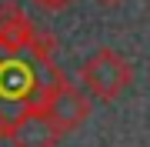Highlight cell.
<instances>
[{
    "label": "cell",
    "instance_id": "6da1fadb",
    "mask_svg": "<svg viewBox=\"0 0 150 147\" xmlns=\"http://www.w3.org/2000/svg\"><path fill=\"white\" fill-rule=\"evenodd\" d=\"M80 84L90 100H117L123 90L134 84V67L130 60L110 47L93 50L80 67Z\"/></svg>",
    "mask_w": 150,
    "mask_h": 147
},
{
    "label": "cell",
    "instance_id": "7a4b0ae2",
    "mask_svg": "<svg viewBox=\"0 0 150 147\" xmlns=\"http://www.w3.org/2000/svg\"><path fill=\"white\" fill-rule=\"evenodd\" d=\"M7 141L13 147H57L60 131L54 120L43 114V107H23L10 124H7Z\"/></svg>",
    "mask_w": 150,
    "mask_h": 147
},
{
    "label": "cell",
    "instance_id": "3957f363",
    "mask_svg": "<svg viewBox=\"0 0 150 147\" xmlns=\"http://www.w3.org/2000/svg\"><path fill=\"white\" fill-rule=\"evenodd\" d=\"M43 114L54 120V127L60 134H70V131H77V127L90 117V97H87L83 90H77V87L60 84V87L43 100Z\"/></svg>",
    "mask_w": 150,
    "mask_h": 147
},
{
    "label": "cell",
    "instance_id": "277c9868",
    "mask_svg": "<svg viewBox=\"0 0 150 147\" xmlns=\"http://www.w3.org/2000/svg\"><path fill=\"white\" fill-rule=\"evenodd\" d=\"M33 23L27 20V13L20 10L17 4H4L0 7V50L4 54H23L30 44Z\"/></svg>",
    "mask_w": 150,
    "mask_h": 147
},
{
    "label": "cell",
    "instance_id": "5b68a950",
    "mask_svg": "<svg viewBox=\"0 0 150 147\" xmlns=\"http://www.w3.org/2000/svg\"><path fill=\"white\" fill-rule=\"evenodd\" d=\"M27 50L33 54V60H40V64H50V57H54V50H57V40H54V33H50V30H37V27H33Z\"/></svg>",
    "mask_w": 150,
    "mask_h": 147
},
{
    "label": "cell",
    "instance_id": "8992f818",
    "mask_svg": "<svg viewBox=\"0 0 150 147\" xmlns=\"http://www.w3.org/2000/svg\"><path fill=\"white\" fill-rule=\"evenodd\" d=\"M37 7H43V10H50V13H60L64 7H70L74 0H33Z\"/></svg>",
    "mask_w": 150,
    "mask_h": 147
},
{
    "label": "cell",
    "instance_id": "52a82bcc",
    "mask_svg": "<svg viewBox=\"0 0 150 147\" xmlns=\"http://www.w3.org/2000/svg\"><path fill=\"white\" fill-rule=\"evenodd\" d=\"M7 124H10V120H7L4 114H0V141H7Z\"/></svg>",
    "mask_w": 150,
    "mask_h": 147
},
{
    "label": "cell",
    "instance_id": "ba28073f",
    "mask_svg": "<svg viewBox=\"0 0 150 147\" xmlns=\"http://www.w3.org/2000/svg\"><path fill=\"white\" fill-rule=\"evenodd\" d=\"M97 4H103V7H120L123 0H97Z\"/></svg>",
    "mask_w": 150,
    "mask_h": 147
}]
</instances>
